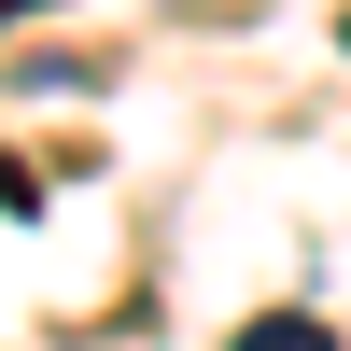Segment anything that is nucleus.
Segmentation results:
<instances>
[{"mask_svg":"<svg viewBox=\"0 0 351 351\" xmlns=\"http://www.w3.org/2000/svg\"><path fill=\"white\" fill-rule=\"evenodd\" d=\"M337 43H351V14H337Z\"/></svg>","mask_w":351,"mask_h":351,"instance_id":"2","label":"nucleus"},{"mask_svg":"<svg viewBox=\"0 0 351 351\" xmlns=\"http://www.w3.org/2000/svg\"><path fill=\"white\" fill-rule=\"evenodd\" d=\"M225 351H337V337L309 324V309H267V324H239V337H225Z\"/></svg>","mask_w":351,"mask_h":351,"instance_id":"1","label":"nucleus"}]
</instances>
